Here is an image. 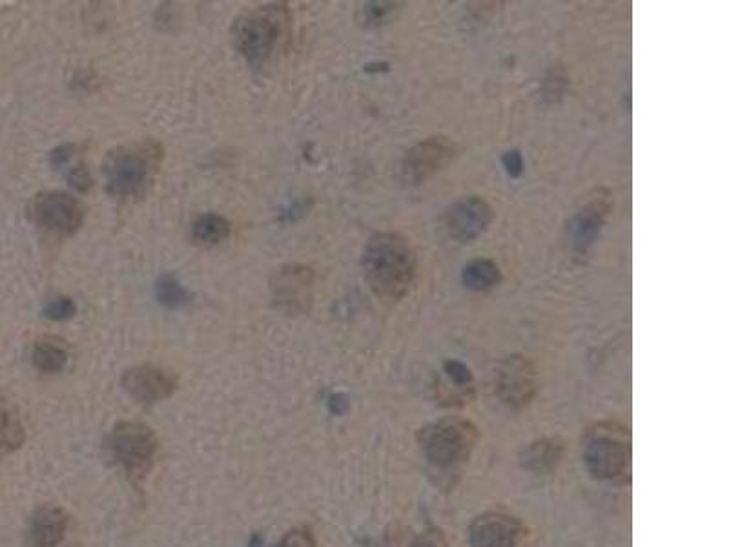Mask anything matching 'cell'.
Instances as JSON below:
<instances>
[{
  "label": "cell",
  "instance_id": "6da1fadb",
  "mask_svg": "<svg viewBox=\"0 0 729 547\" xmlns=\"http://www.w3.org/2000/svg\"><path fill=\"white\" fill-rule=\"evenodd\" d=\"M361 269L370 290L385 301H400L411 292L418 254L411 239L400 232H380L367 241Z\"/></svg>",
  "mask_w": 729,
  "mask_h": 547
},
{
  "label": "cell",
  "instance_id": "7a4b0ae2",
  "mask_svg": "<svg viewBox=\"0 0 729 547\" xmlns=\"http://www.w3.org/2000/svg\"><path fill=\"white\" fill-rule=\"evenodd\" d=\"M290 22V11L285 4H267L245 11L232 30L237 53L254 68L265 66L285 48Z\"/></svg>",
  "mask_w": 729,
  "mask_h": 547
},
{
  "label": "cell",
  "instance_id": "3957f363",
  "mask_svg": "<svg viewBox=\"0 0 729 547\" xmlns=\"http://www.w3.org/2000/svg\"><path fill=\"white\" fill-rule=\"evenodd\" d=\"M165 150L154 139L117 146L104 157L106 190L113 197L139 196L163 163Z\"/></svg>",
  "mask_w": 729,
  "mask_h": 547
},
{
  "label": "cell",
  "instance_id": "277c9868",
  "mask_svg": "<svg viewBox=\"0 0 729 547\" xmlns=\"http://www.w3.org/2000/svg\"><path fill=\"white\" fill-rule=\"evenodd\" d=\"M584 460L596 478L624 480L631 469L629 433L613 422L593 425L584 440Z\"/></svg>",
  "mask_w": 729,
  "mask_h": 547
},
{
  "label": "cell",
  "instance_id": "5b68a950",
  "mask_svg": "<svg viewBox=\"0 0 729 547\" xmlns=\"http://www.w3.org/2000/svg\"><path fill=\"white\" fill-rule=\"evenodd\" d=\"M420 442L432 464L454 467L465 462L473 453L478 442V429L465 418L449 416L423 427Z\"/></svg>",
  "mask_w": 729,
  "mask_h": 547
},
{
  "label": "cell",
  "instance_id": "8992f818",
  "mask_svg": "<svg viewBox=\"0 0 729 547\" xmlns=\"http://www.w3.org/2000/svg\"><path fill=\"white\" fill-rule=\"evenodd\" d=\"M113 458L134 480H144L152 471L157 453V436L143 422H119L110 436Z\"/></svg>",
  "mask_w": 729,
  "mask_h": 547
},
{
  "label": "cell",
  "instance_id": "52a82bcc",
  "mask_svg": "<svg viewBox=\"0 0 729 547\" xmlns=\"http://www.w3.org/2000/svg\"><path fill=\"white\" fill-rule=\"evenodd\" d=\"M28 216L37 227L59 236H72L83 227L84 208L77 197L61 190H48L33 196Z\"/></svg>",
  "mask_w": 729,
  "mask_h": 547
},
{
  "label": "cell",
  "instance_id": "ba28073f",
  "mask_svg": "<svg viewBox=\"0 0 729 547\" xmlns=\"http://www.w3.org/2000/svg\"><path fill=\"white\" fill-rule=\"evenodd\" d=\"M458 157V145L447 135H432L412 146L401 161V179L418 186L442 172Z\"/></svg>",
  "mask_w": 729,
  "mask_h": 547
},
{
  "label": "cell",
  "instance_id": "9c48e42d",
  "mask_svg": "<svg viewBox=\"0 0 729 547\" xmlns=\"http://www.w3.org/2000/svg\"><path fill=\"white\" fill-rule=\"evenodd\" d=\"M314 270L305 265H285L270 278L272 300L287 314L309 312L314 298Z\"/></svg>",
  "mask_w": 729,
  "mask_h": 547
},
{
  "label": "cell",
  "instance_id": "30bf717a",
  "mask_svg": "<svg viewBox=\"0 0 729 547\" xmlns=\"http://www.w3.org/2000/svg\"><path fill=\"white\" fill-rule=\"evenodd\" d=\"M494 221L491 203L482 196H463L445 210L443 227L449 238L458 243H471L483 236Z\"/></svg>",
  "mask_w": 729,
  "mask_h": 547
},
{
  "label": "cell",
  "instance_id": "8fae6325",
  "mask_svg": "<svg viewBox=\"0 0 729 547\" xmlns=\"http://www.w3.org/2000/svg\"><path fill=\"white\" fill-rule=\"evenodd\" d=\"M496 389L507 407H527L536 393V369L533 362L520 354L505 358L496 372Z\"/></svg>",
  "mask_w": 729,
  "mask_h": 547
},
{
  "label": "cell",
  "instance_id": "7c38bea8",
  "mask_svg": "<svg viewBox=\"0 0 729 547\" xmlns=\"http://www.w3.org/2000/svg\"><path fill=\"white\" fill-rule=\"evenodd\" d=\"M124 391L134 398L135 402L144 405L168 400L177 391V380L172 374L154 367V365H137L128 371H124Z\"/></svg>",
  "mask_w": 729,
  "mask_h": 547
},
{
  "label": "cell",
  "instance_id": "4fadbf2b",
  "mask_svg": "<svg viewBox=\"0 0 729 547\" xmlns=\"http://www.w3.org/2000/svg\"><path fill=\"white\" fill-rule=\"evenodd\" d=\"M524 537V524L505 513H483L469 529L473 547H520Z\"/></svg>",
  "mask_w": 729,
  "mask_h": 547
},
{
  "label": "cell",
  "instance_id": "5bb4252c",
  "mask_svg": "<svg viewBox=\"0 0 729 547\" xmlns=\"http://www.w3.org/2000/svg\"><path fill=\"white\" fill-rule=\"evenodd\" d=\"M609 210H611V194L602 190L591 201H587L569 221L567 234L571 247L575 248L578 254H586L587 250L593 247L606 223Z\"/></svg>",
  "mask_w": 729,
  "mask_h": 547
},
{
  "label": "cell",
  "instance_id": "9a60e30c",
  "mask_svg": "<svg viewBox=\"0 0 729 547\" xmlns=\"http://www.w3.org/2000/svg\"><path fill=\"white\" fill-rule=\"evenodd\" d=\"M68 517L61 507H39L30 518L26 547H57L66 537Z\"/></svg>",
  "mask_w": 729,
  "mask_h": 547
},
{
  "label": "cell",
  "instance_id": "2e32d148",
  "mask_svg": "<svg viewBox=\"0 0 729 547\" xmlns=\"http://www.w3.org/2000/svg\"><path fill=\"white\" fill-rule=\"evenodd\" d=\"M26 442V429L15 403L0 400V460L17 453Z\"/></svg>",
  "mask_w": 729,
  "mask_h": 547
},
{
  "label": "cell",
  "instance_id": "e0dca14e",
  "mask_svg": "<svg viewBox=\"0 0 729 547\" xmlns=\"http://www.w3.org/2000/svg\"><path fill=\"white\" fill-rule=\"evenodd\" d=\"M564 447L553 438H544L529 445L522 455V465L536 475H549L562 460Z\"/></svg>",
  "mask_w": 729,
  "mask_h": 547
},
{
  "label": "cell",
  "instance_id": "ac0fdd59",
  "mask_svg": "<svg viewBox=\"0 0 729 547\" xmlns=\"http://www.w3.org/2000/svg\"><path fill=\"white\" fill-rule=\"evenodd\" d=\"M70 360L68 349L64 345V341L59 338H41L35 341L33 351H31V362L33 367L44 372V374H57L61 372Z\"/></svg>",
  "mask_w": 729,
  "mask_h": 547
},
{
  "label": "cell",
  "instance_id": "d6986e66",
  "mask_svg": "<svg viewBox=\"0 0 729 547\" xmlns=\"http://www.w3.org/2000/svg\"><path fill=\"white\" fill-rule=\"evenodd\" d=\"M502 279H504L502 270L493 259H473L462 270L463 287L474 292L496 289L502 283Z\"/></svg>",
  "mask_w": 729,
  "mask_h": 547
},
{
  "label": "cell",
  "instance_id": "ffe728a7",
  "mask_svg": "<svg viewBox=\"0 0 729 547\" xmlns=\"http://www.w3.org/2000/svg\"><path fill=\"white\" fill-rule=\"evenodd\" d=\"M230 236V223L225 217L206 212L194 219L192 223V238L201 245H219Z\"/></svg>",
  "mask_w": 729,
  "mask_h": 547
},
{
  "label": "cell",
  "instance_id": "44dd1931",
  "mask_svg": "<svg viewBox=\"0 0 729 547\" xmlns=\"http://www.w3.org/2000/svg\"><path fill=\"white\" fill-rule=\"evenodd\" d=\"M155 296L166 309H183L192 301V294L174 276H163L157 281Z\"/></svg>",
  "mask_w": 729,
  "mask_h": 547
},
{
  "label": "cell",
  "instance_id": "7402d4cb",
  "mask_svg": "<svg viewBox=\"0 0 729 547\" xmlns=\"http://www.w3.org/2000/svg\"><path fill=\"white\" fill-rule=\"evenodd\" d=\"M398 6V2H365L360 8V22L367 28L383 26L400 10Z\"/></svg>",
  "mask_w": 729,
  "mask_h": 547
},
{
  "label": "cell",
  "instance_id": "603a6c76",
  "mask_svg": "<svg viewBox=\"0 0 729 547\" xmlns=\"http://www.w3.org/2000/svg\"><path fill=\"white\" fill-rule=\"evenodd\" d=\"M75 312H77L75 301L72 298H66V296H59L55 300H50L44 307V316L52 321L72 320Z\"/></svg>",
  "mask_w": 729,
  "mask_h": 547
},
{
  "label": "cell",
  "instance_id": "cb8c5ba5",
  "mask_svg": "<svg viewBox=\"0 0 729 547\" xmlns=\"http://www.w3.org/2000/svg\"><path fill=\"white\" fill-rule=\"evenodd\" d=\"M274 547H316V538L309 527H294Z\"/></svg>",
  "mask_w": 729,
  "mask_h": 547
},
{
  "label": "cell",
  "instance_id": "d4e9b609",
  "mask_svg": "<svg viewBox=\"0 0 729 547\" xmlns=\"http://www.w3.org/2000/svg\"><path fill=\"white\" fill-rule=\"evenodd\" d=\"M443 371L449 376V380L456 383V385H462V387H469L473 383V372L465 365V363L458 362V360H449L443 365Z\"/></svg>",
  "mask_w": 729,
  "mask_h": 547
},
{
  "label": "cell",
  "instance_id": "484cf974",
  "mask_svg": "<svg viewBox=\"0 0 729 547\" xmlns=\"http://www.w3.org/2000/svg\"><path fill=\"white\" fill-rule=\"evenodd\" d=\"M502 165H504L507 176L518 179L524 174V155L520 150H509L502 155Z\"/></svg>",
  "mask_w": 729,
  "mask_h": 547
},
{
  "label": "cell",
  "instance_id": "4316f807",
  "mask_svg": "<svg viewBox=\"0 0 729 547\" xmlns=\"http://www.w3.org/2000/svg\"><path fill=\"white\" fill-rule=\"evenodd\" d=\"M68 181L79 192H88L93 185L92 176H90V172H88L86 166H75V168H72V172L68 174Z\"/></svg>",
  "mask_w": 729,
  "mask_h": 547
},
{
  "label": "cell",
  "instance_id": "83f0119b",
  "mask_svg": "<svg viewBox=\"0 0 729 547\" xmlns=\"http://www.w3.org/2000/svg\"><path fill=\"white\" fill-rule=\"evenodd\" d=\"M411 547H451L449 546V542H447V538H445V535H443L442 531H438V529H432V531H427V533H423V535H420V537L416 538L414 542H412Z\"/></svg>",
  "mask_w": 729,
  "mask_h": 547
},
{
  "label": "cell",
  "instance_id": "f1b7e54d",
  "mask_svg": "<svg viewBox=\"0 0 729 547\" xmlns=\"http://www.w3.org/2000/svg\"><path fill=\"white\" fill-rule=\"evenodd\" d=\"M77 154V145H62L52 152V165L61 166L68 163L73 155Z\"/></svg>",
  "mask_w": 729,
  "mask_h": 547
},
{
  "label": "cell",
  "instance_id": "f546056e",
  "mask_svg": "<svg viewBox=\"0 0 729 547\" xmlns=\"http://www.w3.org/2000/svg\"><path fill=\"white\" fill-rule=\"evenodd\" d=\"M329 409L330 413L343 414L349 409V400L345 394L336 393L332 394L329 398Z\"/></svg>",
  "mask_w": 729,
  "mask_h": 547
},
{
  "label": "cell",
  "instance_id": "4dcf8cb0",
  "mask_svg": "<svg viewBox=\"0 0 729 547\" xmlns=\"http://www.w3.org/2000/svg\"><path fill=\"white\" fill-rule=\"evenodd\" d=\"M365 72H389V64L387 62H376V64H367Z\"/></svg>",
  "mask_w": 729,
  "mask_h": 547
},
{
  "label": "cell",
  "instance_id": "1f68e13d",
  "mask_svg": "<svg viewBox=\"0 0 729 547\" xmlns=\"http://www.w3.org/2000/svg\"><path fill=\"white\" fill-rule=\"evenodd\" d=\"M261 544H263V535L256 533V535H252V538H250L248 547H261Z\"/></svg>",
  "mask_w": 729,
  "mask_h": 547
},
{
  "label": "cell",
  "instance_id": "d6a6232c",
  "mask_svg": "<svg viewBox=\"0 0 729 547\" xmlns=\"http://www.w3.org/2000/svg\"><path fill=\"white\" fill-rule=\"evenodd\" d=\"M70 547H79V546H70Z\"/></svg>",
  "mask_w": 729,
  "mask_h": 547
}]
</instances>
